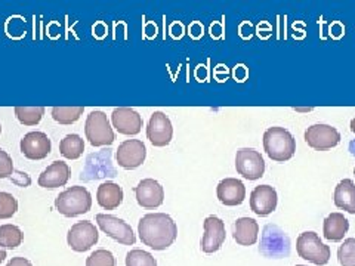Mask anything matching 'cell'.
I'll return each mask as SVG.
<instances>
[{
    "label": "cell",
    "mask_w": 355,
    "mask_h": 266,
    "mask_svg": "<svg viewBox=\"0 0 355 266\" xmlns=\"http://www.w3.org/2000/svg\"><path fill=\"white\" fill-rule=\"evenodd\" d=\"M0 133H2V125H0Z\"/></svg>",
    "instance_id": "37"
},
{
    "label": "cell",
    "mask_w": 355,
    "mask_h": 266,
    "mask_svg": "<svg viewBox=\"0 0 355 266\" xmlns=\"http://www.w3.org/2000/svg\"><path fill=\"white\" fill-rule=\"evenodd\" d=\"M24 234L15 225H2L0 227V247L17 249L21 246Z\"/></svg>",
    "instance_id": "25"
},
{
    "label": "cell",
    "mask_w": 355,
    "mask_h": 266,
    "mask_svg": "<svg viewBox=\"0 0 355 266\" xmlns=\"http://www.w3.org/2000/svg\"><path fill=\"white\" fill-rule=\"evenodd\" d=\"M6 259V251L3 249H0V263Z\"/></svg>",
    "instance_id": "34"
},
{
    "label": "cell",
    "mask_w": 355,
    "mask_h": 266,
    "mask_svg": "<svg viewBox=\"0 0 355 266\" xmlns=\"http://www.w3.org/2000/svg\"><path fill=\"white\" fill-rule=\"evenodd\" d=\"M6 266H33V265L26 258H12L8 262Z\"/></svg>",
    "instance_id": "33"
},
{
    "label": "cell",
    "mask_w": 355,
    "mask_h": 266,
    "mask_svg": "<svg viewBox=\"0 0 355 266\" xmlns=\"http://www.w3.org/2000/svg\"><path fill=\"white\" fill-rule=\"evenodd\" d=\"M173 136V127L169 117L162 111H155L148 121L147 138L154 147L169 145Z\"/></svg>",
    "instance_id": "12"
},
{
    "label": "cell",
    "mask_w": 355,
    "mask_h": 266,
    "mask_svg": "<svg viewBox=\"0 0 355 266\" xmlns=\"http://www.w3.org/2000/svg\"><path fill=\"white\" fill-rule=\"evenodd\" d=\"M44 114L43 107H17L15 116L24 126H36Z\"/></svg>",
    "instance_id": "27"
},
{
    "label": "cell",
    "mask_w": 355,
    "mask_h": 266,
    "mask_svg": "<svg viewBox=\"0 0 355 266\" xmlns=\"http://www.w3.org/2000/svg\"><path fill=\"white\" fill-rule=\"evenodd\" d=\"M349 229V222L342 213H331L324 219L323 234L324 238L333 242L342 241Z\"/></svg>",
    "instance_id": "22"
},
{
    "label": "cell",
    "mask_w": 355,
    "mask_h": 266,
    "mask_svg": "<svg viewBox=\"0 0 355 266\" xmlns=\"http://www.w3.org/2000/svg\"><path fill=\"white\" fill-rule=\"evenodd\" d=\"M86 266H116L113 253L108 250H96L86 259Z\"/></svg>",
    "instance_id": "31"
},
{
    "label": "cell",
    "mask_w": 355,
    "mask_h": 266,
    "mask_svg": "<svg viewBox=\"0 0 355 266\" xmlns=\"http://www.w3.org/2000/svg\"><path fill=\"white\" fill-rule=\"evenodd\" d=\"M354 175H355V168H354Z\"/></svg>",
    "instance_id": "39"
},
{
    "label": "cell",
    "mask_w": 355,
    "mask_h": 266,
    "mask_svg": "<svg viewBox=\"0 0 355 266\" xmlns=\"http://www.w3.org/2000/svg\"><path fill=\"white\" fill-rule=\"evenodd\" d=\"M111 123L113 127L121 135H138L142 129V117L137 113L135 109L120 107L116 108L111 114Z\"/></svg>",
    "instance_id": "14"
},
{
    "label": "cell",
    "mask_w": 355,
    "mask_h": 266,
    "mask_svg": "<svg viewBox=\"0 0 355 266\" xmlns=\"http://www.w3.org/2000/svg\"><path fill=\"white\" fill-rule=\"evenodd\" d=\"M277 191L270 185H259L250 194V209L254 215L268 216L277 209Z\"/></svg>",
    "instance_id": "15"
},
{
    "label": "cell",
    "mask_w": 355,
    "mask_h": 266,
    "mask_svg": "<svg viewBox=\"0 0 355 266\" xmlns=\"http://www.w3.org/2000/svg\"><path fill=\"white\" fill-rule=\"evenodd\" d=\"M351 132H354V133H355V118H352V120H351Z\"/></svg>",
    "instance_id": "36"
},
{
    "label": "cell",
    "mask_w": 355,
    "mask_h": 266,
    "mask_svg": "<svg viewBox=\"0 0 355 266\" xmlns=\"http://www.w3.org/2000/svg\"><path fill=\"white\" fill-rule=\"evenodd\" d=\"M85 151V142L79 135H67L60 143V152L69 160H77Z\"/></svg>",
    "instance_id": "24"
},
{
    "label": "cell",
    "mask_w": 355,
    "mask_h": 266,
    "mask_svg": "<svg viewBox=\"0 0 355 266\" xmlns=\"http://www.w3.org/2000/svg\"><path fill=\"white\" fill-rule=\"evenodd\" d=\"M225 224L216 216L205 219V234L202 238V250L205 253L218 251L225 242Z\"/></svg>",
    "instance_id": "16"
},
{
    "label": "cell",
    "mask_w": 355,
    "mask_h": 266,
    "mask_svg": "<svg viewBox=\"0 0 355 266\" xmlns=\"http://www.w3.org/2000/svg\"><path fill=\"white\" fill-rule=\"evenodd\" d=\"M55 207L65 218L87 213L92 207V197L85 186H71L55 200Z\"/></svg>",
    "instance_id": "3"
},
{
    "label": "cell",
    "mask_w": 355,
    "mask_h": 266,
    "mask_svg": "<svg viewBox=\"0 0 355 266\" xmlns=\"http://www.w3.org/2000/svg\"><path fill=\"white\" fill-rule=\"evenodd\" d=\"M137 202L144 209H157L164 202L163 186L154 179H144L135 186Z\"/></svg>",
    "instance_id": "17"
},
{
    "label": "cell",
    "mask_w": 355,
    "mask_h": 266,
    "mask_svg": "<svg viewBox=\"0 0 355 266\" xmlns=\"http://www.w3.org/2000/svg\"><path fill=\"white\" fill-rule=\"evenodd\" d=\"M236 169L244 179L257 181L265 173L263 157L253 148H240L236 155Z\"/></svg>",
    "instance_id": "7"
},
{
    "label": "cell",
    "mask_w": 355,
    "mask_h": 266,
    "mask_svg": "<svg viewBox=\"0 0 355 266\" xmlns=\"http://www.w3.org/2000/svg\"><path fill=\"white\" fill-rule=\"evenodd\" d=\"M96 202L105 210H114L123 202V190L114 182H104L98 186Z\"/></svg>",
    "instance_id": "21"
},
{
    "label": "cell",
    "mask_w": 355,
    "mask_h": 266,
    "mask_svg": "<svg viewBox=\"0 0 355 266\" xmlns=\"http://www.w3.org/2000/svg\"><path fill=\"white\" fill-rule=\"evenodd\" d=\"M51 139L43 132H30L21 139V152L28 160H43L51 152Z\"/></svg>",
    "instance_id": "13"
},
{
    "label": "cell",
    "mask_w": 355,
    "mask_h": 266,
    "mask_svg": "<svg viewBox=\"0 0 355 266\" xmlns=\"http://www.w3.org/2000/svg\"><path fill=\"white\" fill-rule=\"evenodd\" d=\"M335 206L355 215V184L351 179H343L335 190Z\"/></svg>",
    "instance_id": "23"
},
{
    "label": "cell",
    "mask_w": 355,
    "mask_h": 266,
    "mask_svg": "<svg viewBox=\"0 0 355 266\" xmlns=\"http://www.w3.org/2000/svg\"><path fill=\"white\" fill-rule=\"evenodd\" d=\"M349 151H351L352 155H355V141H352V142L349 143Z\"/></svg>",
    "instance_id": "35"
},
{
    "label": "cell",
    "mask_w": 355,
    "mask_h": 266,
    "mask_svg": "<svg viewBox=\"0 0 355 266\" xmlns=\"http://www.w3.org/2000/svg\"><path fill=\"white\" fill-rule=\"evenodd\" d=\"M86 138L92 147H108L114 142V132L103 111H92L86 118Z\"/></svg>",
    "instance_id": "6"
},
{
    "label": "cell",
    "mask_w": 355,
    "mask_h": 266,
    "mask_svg": "<svg viewBox=\"0 0 355 266\" xmlns=\"http://www.w3.org/2000/svg\"><path fill=\"white\" fill-rule=\"evenodd\" d=\"M147 148L139 139H128L121 142L116 151V160L120 168L126 170L137 169L146 161Z\"/></svg>",
    "instance_id": "10"
},
{
    "label": "cell",
    "mask_w": 355,
    "mask_h": 266,
    "mask_svg": "<svg viewBox=\"0 0 355 266\" xmlns=\"http://www.w3.org/2000/svg\"><path fill=\"white\" fill-rule=\"evenodd\" d=\"M126 266H157V260L148 251L137 249L126 254Z\"/></svg>",
    "instance_id": "28"
},
{
    "label": "cell",
    "mask_w": 355,
    "mask_h": 266,
    "mask_svg": "<svg viewBox=\"0 0 355 266\" xmlns=\"http://www.w3.org/2000/svg\"><path fill=\"white\" fill-rule=\"evenodd\" d=\"M96 222L103 232L120 244H123V246H133L135 244V234H133L132 227L123 219L101 213L96 215Z\"/></svg>",
    "instance_id": "9"
},
{
    "label": "cell",
    "mask_w": 355,
    "mask_h": 266,
    "mask_svg": "<svg viewBox=\"0 0 355 266\" xmlns=\"http://www.w3.org/2000/svg\"><path fill=\"white\" fill-rule=\"evenodd\" d=\"M340 266H355V238H347L338 250Z\"/></svg>",
    "instance_id": "29"
},
{
    "label": "cell",
    "mask_w": 355,
    "mask_h": 266,
    "mask_svg": "<svg viewBox=\"0 0 355 266\" xmlns=\"http://www.w3.org/2000/svg\"><path fill=\"white\" fill-rule=\"evenodd\" d=\"M218 200L225 206H240L246 198V188L244 184L236 177H227L220 181L216 188Z\"/></svg>",
    "instance_id": "18"
},
{
    "label": "cell",
    "mask_w": 355,
    "mask_h": 266,
    "mask_svg": "<svg viewBox=\"0 0 355 266\" xmlns=\"http://www.w3.org/2000/svg\"><path fill=\"white\" fill-rule=\"evenodd\" d=\"M83 107H53L52 117L60 125H73L83 114Z\"/></svg>",
    "instance_id": "26"
},
{
    "label": "cell",
    "mask_w": 355,
    "mask_h": 266,
    "mask_svg": "<svg viewBox=\"0 0 355 266\" xmlns=\"http://www.w3.org/2000/svg\"><path fill=\"white\" fill-rule=\"evenodd\" d=\"M259 251L265 258H287L288 253H291V240H288L286 232L279 227L266 225L262 232Z\"/></svg>",
    "instance_id": "5"
},
{
    "label": "cell",
    "mask_w": 355,
    "mask_h": 266,
    "mask_svg": "<svg viewBox=\"0 0 355 266\" xmlns=\"http://www.w3.org/2000/svg\"><path fill=\"white\" fill-rule=\"evenodd\" d=\"M263 148L272 161L284 163L296 152V141L284 127H270L263 133Z\"/></svg>",
    "instance_id": "2"
},
{
    "label": "cell",
    "mask_w": 355,
    "mask_h": 266,
    "mask_svg": "<svg viewBox=\"0 0 355 266\" xmlns=\"http://www.w3.org/2000/svg\"><path fill=\"white\" fill-rule=\"evenodd\" d=\"M18 210V202L12 194L0 191V219L12 218Z\"/></svg>",
    "instance_id": "30"
},
{
    "label": "cell",
    "mask_w": 355,
    "mask_h": 266,
    "mask_svg": "<svg viewBox=\"0 0 355 266\" xmlns=\"http://www.w3.org/2000/svg\"><path fill=\"white\" fill-rule=\"evenodd\" d=\"M259 234V225L258 222L252 218H240L234 224V240L237 244L244 247L253 246L258 241Z\"/></svg>",
    "instance_id": "20"
},
{
    "label": "cell",
    "mask_w": 355,
    "mask_h": 266,
    "mask_svg": "<svg viewBox=\"0 0 355 266\" xmlns=\"http://www.w3.org/2000/svg\"><path fill=\"white\" fill-rule=\"evenodd\" d=\"M296 266H305V265H296Z\"/></svg>",
    "instance_id": "38"
},
{
    "label": "cell",
    "mask_w": 355,
    "mask_h": 266,
    "mask_svg": "<svg viewBox=\"0 0 355 266\" xmlns=\"http://www.w3.org/2000/svg\"><path fill=\"white\" fill-rule=\"evenodd\" d=\"M141 241L153 250L169 249L178 237V227L173 219L166 213L146 215L138 224Z\"/></svg>",
    "instance_id": "1"
},
{
    "label": "cell",
    "mask_w": 355,
    "mask_h": 266,
    "mask_svg": "<svg viewBox=\"0 0 355 266\" xmlns=\"http://www.w3.org/2000/svg\"><path fill=\"white\" fill-rule=\"evenodd\" d=\"M98 229L95 228L92 222L89 220L77 222L76 225L70 228L69 234H67V242H69V246L77 253H83L87 251L89 249H92L98 242Z\"/></svg>",
    "instance_id": "8"
},
{
    "label": "cell",
    "mask_w": 355,
    "mask_h": 266,
    "mask_svg": "<svg viewBox=\"0 0 355 266\" xmlns=\"http://www.w3.org/2000/svg\"><path fill=\"white\" fill-rule=\"evenodd\" d=\"M305 142L313 150L327 151L340 142V133L329 125H313L305 130Z\"/></svg>",
    "instance_id": "11"
},
{
    "label": "cell",
    "mask_w": 355,
    "mask_h": 266,
    "mask_svg": "<svg viewBox=\"0 0 355 266\" xmlns=\"http://www.w3.org/2000/svg\"><path fill=\"white\" fill-rule=\"evenodd\" d=\"M14 173V163L10 155L0 148V179H6Z\"/></svg>",
    "instance_id": "32"
},
{
    "label": "cell",
    "mask_w": 355,
    "mask_h": 266,
    "mask_svg": "<svg viewBox=\"0 0 355 266\" xmlns=\"http://www.w3.org/2000/svg\"><path fill=\"white\" fill-rule=\"evenodd\" d=\"M296 250L299 258L308 260L314 265H327L330 260V247L320 240L318 234L313 231H306L299 236L296 241Z\"/></svg>",
    "instance_id": "4"
},
{
    "label": "cell",
    "mask_w": 355,
    "mask_h": 266,
    "mask_svg": "<svg viewBox=\"0 0 355 266\" xmlns=\"http://www.w3.org/2000/svg\"><path fill=\"white\" fill-rule=\"evenodd\" d=\"M70 168L69 164L64 161H53L48 169H44L42 175L39 176V185L42 188H49V190H53V188H60L64 186L70 179Z\"/></svg>",
    "instance_id": "19"
}]
</instances>
